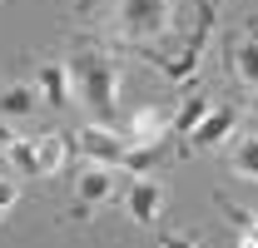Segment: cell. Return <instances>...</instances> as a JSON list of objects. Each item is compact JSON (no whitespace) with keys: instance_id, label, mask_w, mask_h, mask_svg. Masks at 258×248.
Returning a JSON list of instances; mask_svg holds the SVG:
<instances>
[{"instance_id":"obj_1","label":"cell","mask_w":258,"mask_h":248,"mask_svg":"<svg viewBox=\"0 0 258 248\" xmlns=\"http://www.w3.org/2000/svg\"><path fill=\"white\" fill-rule=\"evenodd\" d=\"M233 119H238V114H233V104H214V109H209V114L189 129V144H194V149H214L219 139H228Z\"/></svg>"},{"instance_id":"obj_2","label":"cell","mask_w":258,"mask_h":248,"mask_svg":"<svg viewBox=\"0 0 258 248\" xmlns=\"http://www.w3.org/2000/svg\"><path fill=\"white\" fill-rule=\"evenodd\" d=\"M124 209L134 223H154V218L164 214V189L154 184V179H144V184H134L129 189V199H124Z\"/></svg>"},{"instance_id":"obj_3","label":"cell","mask_w":258,"mask_h":248,"mask_svg":"<svg viewBox=\"0 0 258 248\" xmlns=\"http://www.w3.org/2000/svg\"><path fill=\"white\" fill-rule=\"evenodd\" d=\"M80 149L95 159V164H119V159L129 154L124 144H119L114 134H104V129H85V134H80Z\"/></svg>"},{"instance_id":"obj_4","label":"cell","mask_w":258,"mask_h":248,"mask_svg":"<svg viewBox=\"0 0 258 248\" xmlns=\"http://www.w3.org/2000/svg\"><path fill=\"white\" fill-rule=\"evenodd\" d=\"M35 85H40V99H45V104H55V109H64V104H70V80H64L60 65H40Z\"/></svg>"},{"instance_id":"obj_5","label":"cell","mask_w":258,"mask_h":248,"mask_svg":"<svg viewBox=\"0 0 258 248\" xmlns=\"http://www.w3.org/2000/svg\"><path fill=\"white\" fill-rule=\"evenodd\" d=\"M109 194H114V179H109L104 169H85V174L75 179V199H80V204H104Z\"/></svg>"},{"instance_id":"obj_6","label":"cell","mask_w":258,"mask_h":248,"mask_svg":"<svg viewBox=\"0 0 258 248\" xmlns=\"http://www.w3.org/2000/svg\"><path fill=\"white\" fill-rule=\"evenodd\" d=\"M228 169H233V179H248V184H258V134H243V139L233 144Z\"/></svg>"},{"instance_id":"obj_7","label":"cell","mask_w":258,"mask_h":248,"mask_svg":"<svg viewBox=\"0 0 258 248\" xmlns=\"http://www.w3.org/2000/svg\"><path fill=\"white\" fill-rule=\"evenodd\" d=\"M35 104L30 85H0V119H25Z\"/></svg>"},{"instance_id":"obj_8","label":"cell","mask_w":258,"mask_h":248,"mask_svg":"<svg viewBox=\"0 0 258 248\" xmlns=\"http://www.w3.org/2000/svg\"><path fill=\"white\" fill-rule=\"evenodd\" d=\"M35 164H40V174H50V169H60V164H64V139H60V134L35 139Z\"/></svg>"},{"instance_id":"obj_9","label":"cell","mask_w":258,"mask_h":248,"mask_svg":"<svg viewBox=\"0 0 258 248\" xmlns=\"http://www.w3.org/2000/svg\"><path fill=\"white\" fill-rule=\"evenodd\" d=\"M233 75H238L243 85H253V90H258V40L238 45V55H233Z\"/></svg>"},{"instance_id":"obj_10","label":"cell","mask_w":258,"mask_h":248,"mask_svg":"<svg viewBox=\"0 0 258 248\" xmlns=\"http://www.w3.org/2000/svg\"><path fill=\"white\" fill-rule=\"evenodd\" d=\"M5 154H10V164H15L20 174H40V164H35V139H10Z\"/></svg>"},{"instance_id":"obj_11","label":"cell","mask_w":258,"mask_h":248,"mask_svg":"<svg viewBox=\"0 0 258 248\" xmlns=\"http://www.w3.org/2000/svg\"><path fill=\"white\" fill-rule=\"evenodd\" d=\"M204 114H209V99H204V94H194L189 104H184V114H179V129H194Z\"/></svg>"},{"instance_id":"obj_12","label":"cell","mask_w":258,"mask_h":248,"mask_svg":"<svg viewBox=\"0 0 258 248\" xmlns=\"http://www.w3.org/2000/svg\"><path fill=\"white\" fill-rule=\"evenodd\" d=\"M15 199H20V189H15V179H5V174H0V218H5L10 209H15Z\"/></svg>"},{"instance_id":"obj_13","label":"cell","mask_w":258,"mask_h":248,"mask_svg":"<svg viewBox=\"0 0 258 248\" xmlns=\"http://www.w3.org/2000/svg\"><path fill=\"white\" fill-rule=\"evenodd\" d=\"M159 248H199V243H194V233H164Z\"/></svg>"}]
</instances>
